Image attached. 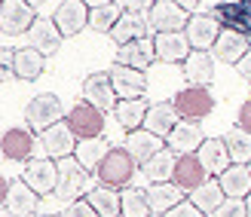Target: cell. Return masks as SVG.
<instances>
[{
	"label": "cell",
	"mask_w": 251,
	"mask_h": 217,
	"mask_svg": "<svg viewBox=\"0 0 251 217\" xmlns=\"http://www.w3.org/2000/svg\"><path fill=\"white\" fill-rule=\"evenodd\" d=\"M172 107H175V113H178L181 120H187V122H199V120H205L208 113L215 110V98H211L208 89L187 86V89H181V92L175 95Z\"/></svg>",
	"instance_id": "277c9868"
},
{
	"label": "cell",
	"mask_w": 251,
	"mask_h": 217,
	"mask_svg": "<svg viewBox=\"0 0 251 217\" xmlns=\"http://www.w3.org/2000/svg\"><path fill=\"white\" fill-rule=\"evenodd\" d=\"M184 76H187L190 86L208 89L211 83H215V58H211V52H190V55H187Z\"/></svg>",
	"instance_id": "603a6c76"
},
{
	"label": "cell",
	"mask_w": 251,
	"mask_h": 217,
	"mask_svg": "<svg viewBox=\"0 0 251 217\" xmlns=\"http://www.w3.org/2000/svg\"><path fill=\"white\" fill-rule=\"evenodd\" d=\"M175 165H178V156H175L169 147H162L159 153H153V156L141 165V174L153 184H169L172 174H175Z\"/></svg>",
	"instance_id": "f546056e"
},
{
	"label": "cell",
	"mask_w": 251,
	"mask_h": 217,
	"mask_svg": "<svg viewBox=\"0 0 251 217\" xmlns=\"http://www.w3.org/2000/svg\"><path fill=\"white\" fill-rule=\"evenodd\" d=\"M92 190V177L89 171H83L77 159L68 156L58 162V181H55V196L61 202H77L80 196H86Z\"/></svg>",
	"instance_id": "7a4b0ae2"
},
{
	"label": "cell",
	"mask_w": 251,
	"mask_h": 217,
	"mask_svg": "<svg viewBox=\"0 0 251 217\" xmlns=\"http://www.w3.org/2000/svg\"><path fill=\"white\" fill-rule=\"evenodd\" d=\"M175 187L184 190V193H193L199 184L208 181V174L202 171V165H199L196 156H178V165H175Z\"/></svg>",
	"instance_id": "4dcf8cb0"
},
{
	"label": "cell",
	"mask_w": 251,
	"mask_h": 217,
	"mask_svg": "<svg viewBox=\"0 0 251 217\" xmlns=\"http://www.w3.org/2000/svg\"><path fill=\"white\" fill-rule=\"evenodd\" d=\"M65 120H68L71 132L77 135L80 141L104 135V113H101V110H95V107H89L86 101H77V104H74V107L65 113Z\"/></svg>",
	"instance_id": "8992f818"
},
{
	"label": "cell",
	"mask_w": 251,
	"mask_h": 217,
	"mask_svg": "<svg viewBox=\"0 0 251 217\" xmlns=\"http://www.w3.org/2000/svg\"><path fill=\"white\" fill-rule=\"evenodd\" d=\"M34 19H37L34 3H25V0H3L0 3V31L9 34V37L28 34Z\"/></svg>",
	"instance_id": "9c48e42d"
},
{
	"label": "cell",
	"mask_w": 251,
	"mask_h": 217,
	"mask_svg": "<svg viewBox=\"0 0 251 217\" xmlns=\"http://www.w3.org/2000/svg\"><path fill=\"white\" fill-rule=\"evenodd\" d=\"M86 202L92 205V211L98 217H120V193L110 187H92L89 193H86Z\"/></svg>",
	"instance_id": "e575fe53"
},
{
	"label": "cell",
	"mask_w": 251,
	"mask_h": 217,
	"mask_svg": "<svg viewBox=\"0 0 251 217\" xmlns=\"http://www.w3.org/2000/svg\"><path fill=\"white\" fill-rule=\"evenodd\" d=\"M236 129H242V132L251 135V98L239 107V117H236Z\"/></svg>",
	"instance_id": "7bdbcfd3"
},
{
	"label": "cell",
	"mask_w": 251,
	"mask_h": 217,
	"mask_svg": "<svg viewBox=\"0 0 251 217\" xmlns=\"http://www.w3.org/2000/svg\"><path fill=\"white\" fill-rule=\"evenodd\" d=\"M221 202H224V193H221L218 181H211V177H208L205 184H199L193 193H190V205H196L205 217H208V214H215V208L221 205Z\"/></svg>",
	"instance_id": "8d00e7d4"
},
{
	"label": "cell",
	"mask_w": 251,
	"mask_h": 217,
	"mask_svg": "<svg viewBox=\"0 0 251 217\" xmlns=\"http://www.w3.org/2000/svg\"><path fill=\"white\" fill-rule=\"evenodd\" d=\"M40 217H58V214H40Z\"/></svg>",
	"instance_id": "7dc6e473"
},
{
	"label": "cell",
	"mask_w": 251,
	"mask_h": 217,
	"mask_svg": "<svg viewBox=\"0 0 251 217\" xmlns=\"http://www.w3.org/2000/svg\"><path fill=\"white\" fill-rule=\"evenodd\" d=\"M248 49H251V40H248V37L221 28L215 46H211V58H221L224 65H236V61H239V58L248 52Z\"/></svg>",
	"instance_id": "44dd1931"
},
{
	"label": "cell",
	"mask_w": 251,
	"mask_h": 217,
	"mask_svg": "<svg viewBox=\"0 0 251 217\" xmlns=\"http://www.w3.org/2000/svg\"><path fill=\"white\" fill-rule=\"evenodd\" d=\"M236 73H239L242 80H248V83H251V49H248V52H245L239 61H236Z\"/></svg>",
	"instance_id": "ee69618b"
},
{
	"label": "cell",
	"mask_w": 251,
	"mask_h": 217,
	"mask_svg": "<svg viewBox=\"0 0 251 217\" xmlns=\"http://www.w3.org/2000/svg\"><path fill=\"white\" fill-rule=\"evenodd\" d=\"M153 61H156V55H153V40H150V37L135 40V43H126V46L117 49V65H123V68H132V71L144 73Z\"/></svg>",
	"instance_id": "ffe728a7"
},
{
	"label": "cell",
	"mask_w": 251,
	"mask_h": 217,
	"mask_svg": "<svg viewBox=\"0 0 251 217\" xmlns=\"http://www.w3.org/2000/svg\"><path fill=\"white\" fill-rule=\"evenodd\" d=\"M25 120H28L31 132H46L49 125H55L58 120H65V107H61L58 95L52 92H40L25 104Z\"/></svg>",
	"instance_id": "3957f363"
},
{
	"label": "cell",
	"mask_w": 251,
	"mask_h": 217,
	"mask_svg": "<svg viewBox=\"0 0 251 217\" xmlns=\"http://www.w3.org/2000/svg\"><path fill=\"white\" fill-rule=\"evenodd\" d=\"M184 199H187V193H184V190H178L175 184H153V187L147 190L150 214H166V211H172Z\"/></svg>",
	"instance_id": "836d02e7"
},
{
	"label": "cell",
	"mask_w": 251,
	"mask_h": 217,
	"mask_svg": "<svg viewBox=\"0 0 251 217\" xmlns=\"http://www.w3.org/2000/svg\"><path fill=\"white\" fill-rule=\"evenodd\" d=\"M110 37H114V43H117V46L135 43V40H144V37H147V19H144V16H138V12H132V9H123V16H120V22L114 24Z\"/></svg>",
	"instance_id": "4316f807"
},
{
	"label": "cell",
	"mask_w": 251,
	"mask_h": 217,
	"mask_svg": "<svg viewBox=\"0 0 251 217\" xmlns=\"http://www.w3.org/2000/svg\"><path fill=\"white\" fill-rule=\"evenodd\" d=\"M218 187H221L224 199H245L251 193V171H248V165H230V169L218 177Z\"/></svg>",
	"instance_id": "83f0119b"
},
{
	"label": "cell",
	"mask_w": 251,
	"mask_h": 217,
	"mask_svg": "<svg viewBox=\"0 0 251 217\" xmlns=\"http://www.w3.org/2000/svg\"><path fill=\"white\" fill-rule=\"evenodd\" d=\"M245 217H251V193L245 196Z\"/></svg>",
	"instance_id": "bcb514c9"
},
{
	"label": "cell",
	"mask_w": 251,
	"mask_h": 217,
	"mask_svg": "<svg viewBox=\"0 0 251 217\" xmlns=\"http://www.w3.org/2000/svg\"><path fill=\"white\" fill-rule=\"evenodd\" d=\"M6 190H9V181L0 174V205H3V199H6Z\"/></svg>",
	"instance_id": "f6af8a7d"
},
{
	"label": "cell",
	"mask_w": 251,
	"mask_h": 217,
	"mask_svg": "<svg viewBox=\"0 0 251 217\" xmlns=\"http://www.w3.org/2000/svg\"><path fill=\"white\" fill-rule=\"evenodd\" d=\"M162 217H205V214L199 211L196 205H190V199H184V202H178L172 211H166Z\"/></svg>",
	"instance_id": "b9f144b4"
},
{
	"label": "cell",
	"mask_w": 251,
	"mask_h": 217,
	"mask_svg": "<svg viewBox=\"0 0 251 217\" xmlns=\"http://www.w3.org/2000/svg\"><path fill=\"white\" fill-rule=\"evenodd\" d=\"M12 55H16V49H3V46H0V83L16 80V73H12Z\"/></svg>",
	"instance_id": "60d3db41"
},
{
	"label": "cell",
	"mask_w": 251,
	"mask_h": 217,
	"mask_svg": "<svg viewBox=\"0 0 251 217\" xmlns=\"http://www.w3.org/2000/svg\"><path fill=\"white\" fill-rule=\"evenodd\" d=\"M248 171H251V165H248Z\"/></svg>",
	"instance_id": "c3c4849f"
},
{
	"label": "cell",
	"mask_w": 251,
	"mask_h": 217,
	"mask_svg": "<svg viewBox=\"0 0 251 217\" xmlns=\"http://www.w3.org/2000/svg\"><path fill=\"white\" fill-rule=\"evenodd\" d=\"M0 153L6 159H16V162H28V156L34 153V132L25 129V125H16V129H6L3 138H0Z\"/></svg>",
	"instance_id": "7402d4cb"
},
{
	"label": "cell",
	"mask_w": 251,
	"mask_h": 217,
	"mask_svg": "<svg viewBox=\"0 0 251 217\" xmlns=\"http://www.w3.org/2000/svg\"><path fill=\"white\" fill-rule=\"evenodd\" d=\"M202 141H205V135L199 129V122H187V120H178L175 129L166 135V147L175 156H193L202 147Z\"/></svg>",
	"instance_id": "4fadbf2b"
},
{
	"label": "cell",
	"mask_w": 251,
	"mask_h": 217,
	"mask_svg": "<svg viewBox=\"0 0 251 217\" xmlns=\"http://www.w3.org/2000/svg\"><path fill=\"white\" fill-rule=\"evenodd\" d=\"M162 147H166V141H162V138H156V135H150V132H144V129L129 132V138H126V153L135 159L138 169H141V165L153 156V153H159Z\"/></svg>",
	"instance_id": "484cf974"
},
{
	"label": "cell",
	"mask_w": 251,
	"mask_h": 217,
	"mask_svg": "<svg viewBox=\"0 0 251 217\" xmlns=\"http://www.w3.org/2000/svg\"><path fill=\"white\" fill-rule=\"evenodd\" d=\"M58 217H98V214L92 211V205H89L86 199H77V202H71V205L61 211Z\"/></svg>",
	"instance_id": "ab89813d"
},
{
	"label": "cell",
	"mask_w": 251,
	"mask_h": 217,
	"mask_svg": "<svg viewBox=\"0 0 251 217\" xmlns=\"http://www.w3.org/2000/svg\"><path fill=\"white\" fill-rule=\"evenodd\" d=\"M3 208L9 217H34L37 208H40V196L28 190L25 181H12L6 190V199H3Z\"/></svg>",
	"instance_id": "2e32d148"
},
{
	"label": "cell",
	"mask_w": 251,
	"mask_h": 217,
	"mask_svg": "<svg viewBox=\"0 0 251 217\" xmlns=\"http://www.w3.org/2000/svg\"><path fill=\"white\" fill-rule=\"evenodd\" d=\"M22 181L28 184V190H34L37 196H49L55 193V181H58V162H52L49 156H34L25 162Z\"/></svg>",
	"instance_id": "5b68a950"
},
{
	"label": "cell",
	"mask_w": 251,
	"mask_h": 217,
	"mask_svg": "<svg viewBox=\"0 0 251 217\" xmlns=\"http://www.w3.org/2000/svg\"><path fill=\"white\" fill-rule=\"evenodd\" d=\"M120 217H150L147 190L126 187L123 193H120Z\"/></svg>",
	"instance_id": "d590c367"
},
{
	"label": "cell",
	"mask_w": 251,
	"mask_h": 217,
	"mask_svg": "<svg viewBox=\"0 0 251 217\" xmlns=\"http://www.w3.org/2000/svg\"><path fill=\"white\" fill-rule=\"evenodd\" d=\"M224 147H227V156L233 165H245L251 159V135L242 132V129H230L227 135L221 138Z\"/></svg>",
	"instance_id": "74e56055"
},
{
	"label": "cell",
	"mask_w": 251,
	"mask_h": 217,
	"mask_svg": "<svg viewBox=\"0 0 251 217\" xmlns=\"http://www.w3.org/2000/svg\"><path fill=\"white\" fill-rule=\"evenodd\" d=\"M83 101L101 113H110L117 107V95H114V86H110V76L107 71H95L83 80Z\"/></svg>",
	"instance_id": "30bf717a"
},
{
	"label": "cell",
	"mask_w": 251,
	"mask_h": 217,
	"mask_svg": "<svg viewBox=\"0 0 251 217\" xmlns=\"http://www.w3.org/2000/svg\"><path fill=\"white\" fill-rule=\"evenodd\" d=\"M175 122H178V113H175L172 101H156V104L147 107V117H144V125H141V129L166 141V135L175 129Z\"/></svg>",
	"instance_id": "cb8c5ba5"
},
{
	"label": "cell",
	"mask_w": 251,
	"mask_h": 217,
	"mask_svg": "<svg viewBox=\"0 0 251 217\" xmlns=\"http://www.w3.org/2000/svg\"><path fill=\"white\" fill-rule=\"evenodd\" d=\"M187 12L181 9V3L175 0H153L150 6V24L156 28V34H175V31H184L187 28Z\"/></svg>",
	"instance_id": "9a60e30c"
},
{
	"label": "cell",
	"mask_w": 251,
	"mask_h": 217,
	"mask_svg": "<svg viewBox=\"0 0 251 217\" xmlns=\"http://www.w3.org/2000/svg\"><path fill=\"white\" fill-rule=\"evenodd\" d=\"M153 55H156V61H166V65H184L187 55H190V43H187L184 31L156 34L153 37Z\"/></svg>",
	"instance_id": "ac0fdd59"
},
{
	"label": "cell",
	"mask_w": 251,
	"mask_h": 217,
	"mask_svg": "<svg viewBox=\"0 0 251 217\" xmlns=\"http://www.w3.org/2000/svg\"><path fill=\"white\" fill-rule=\"evenodd\" d=\"M40 144H43V150H46L49 159L61 162V159L74 156V150H77V135L71 132L68 120H58L55 125H49L46 132H40Z\"/></svg>",
	"instance_id": "52a82bcc"
},
{
	"label": "cell",
	"mask_w": 251,
	"mask_h": 217,
	"mask_svg": "<svg viewBox=\"0 0 251 217\" xmlns=\"http://www.w3.org/2000/svg\"><path fill=\"white\" fill-rule=\"evenodd\" d=\"M196 159H199V165H202V171H205L208 177H221V174L233 165L230 156H227V147H224L221 138H205L202 147L196 150Z\"/></svg>",
	"instance_id": "d6986e66"
},
{
	"label": "cell",
	"mask_w": 251,
	"mask_h": 217,
	"mask_svg": "<svg viewBox=\"0 0 251 217\" xmlns=\"http://www.w3.org/2000/svg\"><path fill=\"white\" fill-rule=\"evenodd\" d=\"M52 24L58 28L61 40H65V37H77L86 24H89V6H86L83 0H65V3L55 6Z\"/></svg>",
	"instance_id": "7c38bea8"
},
{
	"label": "cell",
	"mask_w": 251,
	"mask_h": 217,
	"mask_svg": "<svg viewBox=\"0 0 251 217\" xmlns=\"http://www.w3.org/2000/svg\"><path fill=\"white\" fill-rule=\"evenodd\" d=\"M110 76V86H114V95L117 101H132V98H144L147 95V76L141 71H132V68H123V65H114L107 71Z\"/></svg>",
	"instance_id": "8fae6325"
},
{
	"label": "cell",
	"mask_w": 251,
	"mask_h": 217,
	"mask_svg": "<svg viewBox=\"0 0 251 217\" xmlns=\"http://www.w3.org/2000/svg\"><path fill=\"white\" fill-rule=\"evenodd\" d=\"M135 159L126 153V147H110L107 150V156L101 159V165H98V181H101V187H110V190H117V187H129V181L135 177Z\"/></svg>",
	"instance_id": "6da1fadb"
},
{
	"label": "cell",
	"mask_w": 251,
	"mask_h": 217,
	"mask_svg": "<svg viewBox=\"0 0 251 217\" xmlns=\"http://www.w3.org/2000/svg\"><path fill=\"white\" fill-rule=\"evenodd\" d=\"M221 34V24L215 16H190L187 19V28H184V37L187 43H190V52H211V46H215Z\"/></svg>",
	"instance_id": "ba28073f"
},
{
	"label": "cell",
	"mask_w": 251,
	"mask_h": 217,
	"mask_svg": "<svg viewBox=\"0 0 251 217\" xmlns=\"http://www.w3.org/2000/svg\"><path fill=\"white\" fill-rule=\"evenodd\" d=\"M211 217H245V202L242 199H224Z\"/></svg>",
	"instance_id": "f35d334b"
},
{
	"label": "cell",
	"mask_w": 251,
	"mask_h": 217,
	"mask_svg": "<svg viewBox=\"0 0 251 217\" xmlns=\"http://www.w3.org/2000/svg\"><path fill=\"white\" fill-rule=\"evenodd\" d=\"M147 98H132V101H117L114 107V117L117 122L123 125L126 132H138L144 125V117H147Z\"/></svg>",
	"instance_id": "d6a6232c"
},
{
	"label": "cell",
	"mask_w": 251,
	"mask_h": 217,
	"mask_svg": "<svg viewBox=\"0 0 251 217\" xmlns=\"http://www.w3.org/2000/svg\"><path fill=\"white\" fill-rule=\"evenodd\" d=\"M110 150V141L104 135L98 138H86V141H77V150H74V159H77V165L83 171H98V165H101V159L107 156Z\"/></svg>",
	"instance_id": "d4e9b609"
},
{
	"label": "cell",
	"mask_w": 251,
	"mask_h": 217,
	"mask_svg": "<svg viewBox=\"0 0 251 217\" xmlns=\"http://www.w3.org/2000/svg\"><path fill=\"white\" fill-rule=\"evenodd\" d=\"M89 6V28L98 34H110L114 24L123 16V3H114V0H104V3H86Z\"/></svg>",
	"instance_id": "1f68e13d"
},
{
	"label": "cell",
	"mask_w": 251,
	"mask_h": 217,
	"mask_svg": "<svg viewBox=\"0 0 251 217\" xmlns=\"http://www.w3.org/2000/svg\"><path fill=\"white\" fill-rule=\"evenodd\" d=\"M46 71V58L37 52L31 46H22L16 49V55H12V73H16V80H37V76H43Z\"/></svg>",
	"instance_id": "f1b7e54d"
},
{
	"label": "cell",
	"mask_w": 251,
	"mask_h": 217,
	"mask_svg": "<svg viewBox=\"0 0 251 217\" xmlns=\"http://www.w3.org/2000/svg\"><path fill=\"white\" fill-rule=\"evenodd\" d=\"M28 46L37 49L43 58H49V55L58 52V49H61V34H58V28L52 24V19H40V16L34 19V24L28 28Z\"/></svg>",
	"instance_id": "e0dca14e"
},
{
	"label": "cell",
	"mask_w": 251,
	"mask_h": 217,
	"mask_svg": "<svg viewBox=\"0 0 251 217\" xmlns=\"http://www.w3.org/2000/svg\"><path fill=\"white\" fill-rule=\"evenodd\" d=\"M215 19L221 28L236 31L242 37H251V0H230V3H215Z\"/></svg>",
	"instance_id": "5bb4252c"
}]
</instances>
